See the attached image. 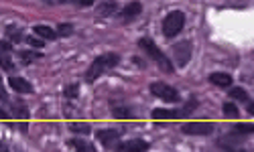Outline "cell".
<instances>
[{"instance_id":"6da1fadb","label":"cell","mask_w":254,"mask_h":152,"mask_svg":"<svg viewBox=\"0 0 254 152\" xmlns=\"http://www.w3.org/2000/svg\"><path fill=\"white\" fill-rule=\"evenodd\" d=\"M118 63H120V55L118 53H102V55H98L94 61H92V65L88 67V71H86V79L88 83H94V81H98L104 73H108V71H112L114 67H118Z\"/></svg>"},{"instance_id":"7a4b0ae2","label":"cell","mask_w":254,"mask_h":152,"mask_svg":"<svg viewBox=\"0 0 254 152\" xmlns=\"http://www.w3.org/2000/svg\"><path fill=\"white\" fill-rule=\"evenodd\" d=\"M138 47L142 49L144 55H149V57L159 65V69H163L165 73H173V63H171V59H169V57L155 45L153 39H149V37L138 39Z\"/></svg>"},{"instance_id":"3957f363","label":"cell","mask_w":254,"mask_h":152,"mask_svg":"<svg viewBox=\"0 0 254 152\" xmlns=\"http://www.w3.org/2000/svg\"><path fill=\"white\" fill-rule=\"evenodd\" d=\"M183 27H185V14L181 10H171L163 18V35L167 39H173L175 35H179Z\"/></svg>"},{"instance_id":"277c9868","label":"cell","mask_w":254,"mask_h":152,"mask_svg":"<svg viewBox=\"0 0 254 152\" xmlns=\"http://www.w3.org/2000/svg\"><path fill=\"white\" fill-rule=\"evenodd\" d=\"M151 94L167 103H181V96L179 92L169 83H163V81H153L151 83Z\"/></svg>"},{"instance_id":"5b68a950","label":"cell","mask_w":254,"mask_h":152,"mask_svg":"<svg viewBox=\"0 0 254 152\" xmlns=\"http://www.w3.org/2000/svg\"><path fill=\"white\" fill-rule=\"evenodd\" d=\"M214 124L211 122H187L183 124V134L187 136H209L211 132H214Z\"/></svg>"},{"instance_id":"8992f818","label":"cell","mask_w":254,"mask_h":152,"mask_svg":"<svg viewBox=\"0 0 254 152\" xmlns=\"http://www.w3.org/2000/svg\"><path fill=\"white\" fill-rule=\"evenodd\" d=\"M171 49H173V57H175L177 67H185L189 63V59H191V41H179Z\"/></svg>"},{"instance_id":"52a82bcc","label":"cell","mask_w":254,"mask_h":152,"mask_svg":"<svg viewBox=\"0 0 254 152\" xmlns=\"http://www.w3.org/2000/svg\"><path fill=\"white\" fill-rule=\"evenodd\" d=\"M142 12V2L140 0H130L122 10H120V20L122 23H132L136 16H140Z\"/></svg>"},{"instance_id":"ba28073f","label":"cell","mask_w":254,"mask_h":152,"mask_svg":"<svg viewBox=\"0 0 254 152\" xmlns=\"http://www.w3.org/2000/svg\"><path fill=\"white\" fill-rule=\"evenodd\" d=\"M110 107H112V116L116 120H134L136 118L134 110L124 101H110Z\"/></svg>"},{"instance_id":"9c48e42d","label":"cell","mask_w":254,"mask_h":152,"mask_svg":"<svg viewBox=\"0 0 254 152\" xmlns=\"http://www.w3.org/2000/svg\"><path fill=\"white\" fill-rule=\"evenodd\" d=\"M0 67L4 71H12L14 61H12V45L6 41H0Z\"/></svg>"},{"instance_id":"30bf717a","label":"cell","mask_w":254,"mask_h":152,"mask_svg":"<svg viewBox=\"0 0 254 152\" xmlns=\"http://www.w3.org/2000/svg\"><path fill=\"white\" fill-rule=\"evenodd\" d=\"M96 138L102 142V146H106V148H116V144H118V140H120V132L118 130H98L96 132Z\"/></svg>"},{"instance_id":"8fae6325","label":"cell","mask_w":254,"mask_h":152,"mask_svg":"<svg viewBox=\"0 0 254 152\" xmlns=\"http://www.w3.org/2000/svg\"><path fill=\"white\" fill-rule=\"evenodd\" d=\"M151 146L149 142H144V140H128V142H118L116 144V150L118 152H146Z\"/></svg>"},{"instance_id":"7c38bea8","label":"cell","mask_w":254,"mask_h":152,"mask_svg":"<svg viewBox=\"0 0 254 152\" xmlns=\"http://www.w3.org/2000/svg\"><path fill=\"white\" fill-rule=\"evenodd\" d=\"M8 85H10V88H12L16 94H33V92H35L33 83L27 81L25 77H18V75H12V77L8 79Z\"/></svg>"},{"instance_id":"4fadbf2b","label":"cell","mask_w":254,"mask_h":152,"mask_svg":"<svg viewBox=\"0 0 254 152\" xmlns=\"http://www.w3.org/2000/svg\"><path fill=\"white\" fill-rule=\"evenodd\" d=\"M116 10H118V2H116V0H100V2L96 4V14L102 16V18L112 16Z\"/></svg>"},{"instance_id":"5bb4252c","label":"cell","mask_w":254,"mask_h":152,"mask_svg":"<svg viewBox=\"0 0 254 152\" xmlns=\"http://www.w3.org/2000/svg\"><path fill=\"white\" fill-rule=\"evenodd\" d=\"M151 116H153V120H157V122H159V120H161V122H163V120H165V122H167V120H179V118L185 116V110H161V107H157V110H153Z\"/></svg>"},{"instance_id":"9a60e30c","label":"cell","mask_w":254,"mask_h":152,"mask_svg":"<svg viewBox=\"0 0 254 152\" xmlns=\"http://www.w3.org/2000/svg\"><path fill=\"white\" fill-rule=\"evenodd\" d=\"M207 81L209 83H214V85H218V88H232V75L230 73H224V71H216V73H209V77H207Z\"/></svg>"},{"instance_id":"2e32d148","label":"cell","mask_w":254,"mask_h":152,"mask_svg":"<svg viewBox=\"0 0 254 152\" xmlns=\"http://www.w3.org/2000/svg\"><path fill=\"white\" fill-rule=\"evenodd\" d=\"M33 33L39 37V39H43V41H55L59 35H57V31H53L51 27H47V25H37V27H33Z\"/></svg>"},{"instance_id":"e0dca14e","label":"cell","mask_w":254,"mask_h":152,"mask_svg":"<svg viewBox=\"0 0 254 152\" xmlns=\"http://www.w3.org/2000/svg\"><path fill=\"white\" fill-rule=\"evenodd\" d=\"M69 146H71L73 150H79V152H96V148H94L90 142H86V140H79V138L69 140Z\"/></svg>"},{"instance_id":"ac0fdd59","label":"cell","mask_w":254,"mask_h":152,"mask_svg":"<svg viewBox=\"0 0 254 152\" xmlns=\"http://www.w3.org/2000/svg\"><path fill=\"white\" fill-rule=\"evenodd\" d=\"M69 130L73 134H90L92 126L88 122H69Z\"/></svg>"},{"instance_id":"d6986e66","label":"cell","mask_w":254,"mask_h":152,"mask_svg":"<svg viewBox=\"0 0 254 152\" xmlns=\"http://www.w3.org/2000/svg\"><path fill=\"white\" fill-rule=\"evenodd\" d=\"M230 98L232 100H236V101H242V103H248L250 101V96L244 88H232L230 90Z\"/></svg>"},{"instance_id":"ffe728a7","label":"cell","mask_w":254,"mask_h":152,"mask_svg":"<svg viewBox=\"0 0 254 152\" xmlns=\"http://www.w3.org/2000/svg\"><path fill=\"white\" fill-rule=\"evenodd\" d=\"M222 112H224V116L228 118V120H236L238 118V105L234 103V101H226L224 103V107H222Z\"/></svg>"},{"instance_id":"44dd1931","label":"cell","mask_w":254,"mask_h":152,"mask_svg":"<svg viewBox=\"0 0 254 152\" xmlns=\"http://www.w3.org/2000/svg\"><path fill=\"white\" fill-rule=\"evenodd\" d=\"M232 132H236V134H240V136L254 134V124H250V122H240V124H236L234 128H232Z\"/></svg>"},{"instance_id":"7402d4cb","label":"cell","mask_w":254,"mask_h":152,"mask_svg":"<svg viewBox=\"0 0 254 152\" xmlns=\"http://www.w3.org/2000/svg\"><path fill=\"white\" fill-rule=\"evenodd\" d=\"M79 96V83L75 81V83H69V85H65L63 88V98H67V100H75Z\"/></svg>"},{"instance_id":"603a6c76","label":"cell","mask_w":254,"mask_h":152,"mask_svg":"<svg viewBox=\"0 0 254 152\" xmlns=\"http://www.w3.org/2000/svg\"><path fill=\"white\" fill-rule=\"evenodd\" d=\"M23 31H20L18 27H6V39H10V41H14V43H20L23 41V35H20Z\"/></svg>"},{"instance_id":"cb8c5ba5","label":"cell","mask_w":254,"mask_h":152,"mask_svg":"<svg viewBox=\"0 0 254 152\" xmlns=\"http://www.w3.org/2000/svg\"><path fill=\"white\" fill-rule=\"evenodd\" d=\"M18 55H20V59H23V65H29L31 61L41 59V53H33V51H20Z\"/></svg>"},{"instance_id":"d4e9b609","label":"cell","mask_w":254,"mask_h":152,"mask_svg":"<svg viewBox=\"0 0 254 152\" xmlns=\"http://www.w3.org/2000/svg\"><path fill=\"white\" fill-rule=\"evenodd\" d=\"M73 31H75V29H73V25H69V23H63V25L57 27V35H59V37H69Z\"/></svg>"},{"instance_id":"484cf974","label":"cell","mask_w":254,"mask_h":152,"mask_svg":"<svg viewBox=\"0 0 254 152\" xmlns=\"http://www.w3.org/2000/svg\"><path fill=\"white\" fill-rule=\"evenodd\" d=\"M27 43H29V45H33V47H37V49H41V47H43V39H35V37H27Z\"/></svg>"},{"instance_id":"4316f807","label":"cell","mask_w":254,"mask_h":152,"mask_svg":"<svg viewBox=\"0 0 254 152\" xmlns=\"http://www.w3.org/2000/svg\"><path fill=\"white\" fill-rule=\"evenodd\" d=\"M0 101H8V94H6V90H4L2 77H0Z\"/></svg>"},{"instance_id":"83f0119b","label":"cell","mask_w":254,"mask_h":152,"mask_svg":"<svg viewBox=\"0 0 254 152\" xmlns=\"http://www.w3.org/2000/svg\"><path fill=\"white\" fill-rule=\"evenodd\" d=\"M77 4L81 8H88V6H94L96 4V0H77Z\"/></svg>"},{"instance_id":"f1b7e54d","label":"cell","mask_w":254,"mask_h":152,"mask_svg":"<svg viewBox=\"0 0 254 152\" xmlns=\"http://www.w3.org/2000/svg\"><path fill=\"white\" fill-rule=\"evenodd\" d=\"M49 4H67V2H73V0H47Z\"/></svg>"},{"instance_id":"f546056e","label":"cell","mask_w":254,"mask_h":152,"mask_svg":"<svg viewBox=\"0 0 254 152\" xmlns=\"http://www.w3.org/2000/svg\"><path fill=\"white\" fill-rule=\"evenodd\" d=\"M248 114L254 116V101H248Z\"/></svg>"}]
</instances>
